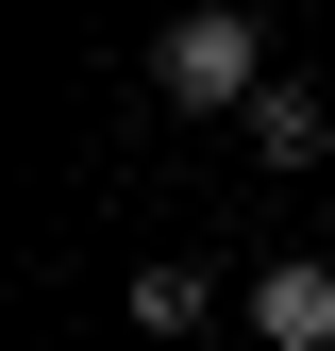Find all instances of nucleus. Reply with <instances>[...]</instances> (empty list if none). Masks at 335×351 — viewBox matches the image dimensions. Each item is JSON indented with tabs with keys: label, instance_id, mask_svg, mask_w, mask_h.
<instances>
[{
	"label": "nucleus",
	"instance_id": "f257e3e1",
	"mask_svg": "<svg viewBox=\"0 0 335 351\" xmlns=\"http://www.w3.org/2000/svg\"><path fill=\"white\" fill-rule=\"evenodd\" d=\"M151 84H168L185 117H235V101H268V34H251L235 0H185V17L151 34Z\"/></svg>",
	"mask_w": 335,
	"mask_h": 351
},
{
	"label": "nucleus",
	"instance_id": "f03ea898",
	"mask_svg": "<svg viewBox=\"0 0 335 351\" xmlns=\"http://www.w3.org/2000/svg\"><path fill=\"white\" fill-rule=\"evenodd\" d=\"M268 351H335V268L319 251H285V268H251V301H235Z\"/></svg>",
	"mask_w": 335,
	"mask_h": 351
},
{
	"label": "nucleus",
	"instance_id": "7ed1b4c3",
	"mask_svg": "<svg viewBox=\"0 0 335 351\" xmlns=\"http://www.w3.org/2000/svg\"><path fill=\"white\" fill-rule=\"evenodd\" d=\"M201 318H218V285H201L185 251H151L135 268V335H201Z\"/></svg>",
	"mask_w": 335,
	"mask_h": 351
},
{
	"label": "nucleus",
	"instance_id": "20e7f679",
	"mask_svg": "<svg viewBox=\"0 0 335 351\" xmlns=\"http://www.w3.org/2000/svg\"><path fill=\"white\" fill-rule=\"evenodd\" d=\"M251 151H268V167H319V151H335V117L302 101V84H268V101H251Z\"/></svg>",
	"mask_w": 335,
	"mask_h": 351
}]
</instances>
